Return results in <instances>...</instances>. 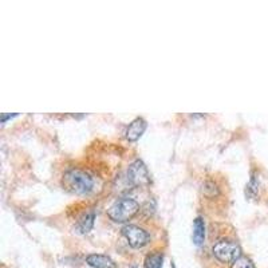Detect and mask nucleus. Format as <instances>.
<instances>
[{
    "instance_id": "423d86ee",
    "label": "nucleus",
    "mask_w": 268,
    "mask_h": 268,
    "mask_svg": "<svg viewBox=\"0 0 268 268\" xmlns=\"http://www.w3.org/2000/svg\"><path fill=\"white\" fill-rule=\"evenodd\" d=\"M146 129V121L142 118H136L133 122L129 125L126 130V138L129 141H137L141 137Z\"/></svg>"
},
{
    "instance_id": "0eeeda50",
    "label": "nucleus",
    "mask_w": 268,
    "mask_h": 268,
    "mask_svg": "<svg viewBox=\"0 0 268 268\" xmlns=\"http://www.w3.org/2000/svg\"><path fill=\"white\" fill-rule=\"evenodd\" d=\"M87 264L94 268H116L117 264L106 255H89L86 259Z\"/></svg>"
},
{
    "instance_id": "9d476101",
    "label": "nucleus",
    "mask_w": 268,
    "mask_h": 268,
    "mask_svg": "<svg viewBox=\"0 0 268 268\" xmlns=\"http://www.w3.org/2000/svg\"><path fill=\"white\" fill-rule=\"evenodd\" d=\"M164 256L163 254H150L146 256L145 259V267L146 268H161L163 267Z\"/></svg>"
},
{
    "instance_id": "f8f14e48",
    "label": "nucleus",
    "mask_w": 268,
    "mask_h": 268,
    "mask_svg": "<svg viewBox=\"0 0 268 268\" xmlns=\"http://www.w3.org/2000/svg\"><path fill=\"white\" fill-rule=\"evenodd\" d=\"M257 191H259V182H257L256 177H252L251 178V181L248 182V185H247L246 193L250 196V197H255V196L257 195Z\"/></svg>"
},
{
    "instance_id": "6e6552de",
    "label": "nucleus",
    "mask_w": 268,
    "mask_h": 268,
    "mask_svg": "<svg viewBox=\"0 0 268 268\" xmlns=\"http://www.w3.org/2000/svg\"><path fill=\"white\" fill-rule=\"evenodd\" d=\"M205 240V223L203 218H197L193 224V243L201 246Z\"/></svg>"
},
{
    "instance_id": "39448f33",
    "label": "nucleus",
    "mask_w": 268,
    "mask_h": 268,
    "mask_svg": "<svg viewBox=\"0 0 268 268\" xmlns=\"http://www.w3.org/2000/svg\"><path fill=\"white\" fill-rule=\"evenodd\" d=\"M122 233L133 248H141L145 244H148L149 242L148 232L137 227V225H125L122 228Z\"/></svg>"
},
{
    "instance_id": "7ed1b4c3",
    "label": "nucleus",
    "mask_w": 268,
    "mask_h": 268,
    "mask_svg": "<svg viewBox=\"0 0 268 268\" xmlns=\"http://www.w3.org/2000/svg\"><path fill=\"white\" fill-rule=\"evenodd\" d=\"M213 255L223 263H233L242 256V250L233 242L221 240L213 246Z\"/></svg>"
},
{
    "instance_id": "9b49d317",
    "label": "nucleus",
    "mask_w": 268,
    "mask_h": 268,
    "mask_svg": "<svg viewBox=\"0 0 268 268\" xmlns=\"http://www.w3.org/2000/svg\"><path fill=\"white\" fill-rule=\"evenodd\" d=\"M232 268H255V265L251 261V259L246 256H240L237 260L232 263Z\"/></svg>"
},
{
    "instance_id": "f03ea898",
    "label": "nucleus",
    "mask_w": 268,
    "mask_h": 268,
    "mask_svg": "<svg viewBox=\"0 0 268 268\" xmlns=\"http://www.w3.org/2000/svg\"><path fill=\"white\" fill-rule=\"evenodd\" d=\"M140 209V205L133 199H121L114 203L108 210V215L116 223H125L130 220Z\"/></svg>"
},
{
    "instance_id": "f257e3e1",
    "label": "nucleus",
    "mask_w": 268,
    "mask_h": 268,
    "mask_svg": "<svg viewBox=\"0 0 268 268\" xmlns=\"http://www.w3.org/2000/svg\"><path fill=\"white\" fill-rule=\"evenodd\" d=\"M63 185L66 189L75 195H86L91 192L94 186V180L90 174L79 169H71L67 171L63 176Z\"/></svg>"
},
{
    "instance_id": "1a4fd4ad",
    "label": "nucleus",
    "mask_w": 268,
    "mask_h": 268,
    "mask_svg": "<svg viewBox=\"0 0 268 268\" xmlns=\"http://www.w3.org/2000/svg\"><path fill=\"white\" fill-rule=\"evenodd\" d=\"M94 212H89V213L85 215L84 218L78 221V225H76L78 232H79V233H87V232H90L91 228H93V225H94Z\"/></svg>"
},
{
    "instance_id": "20e7f679",
    "label": "nucleus",
    "mask_w": 268,
    "mask_h": 268,
    "mask_svg": "<svg viewBox=\"0 0 268 268\" xmlns=\"http://www.w3.org/2000/svg\"><path fill=\"white\" fill-rule=\"evenodd\" d=\"M127 180L134 186H144L150 182L148 168L141 159H136L134 163L130 164V167L127 169Z\"/></svg>"
},
{
    "instance_id": "ddd939ff",
    "label": "nucleus",
    "mask_w": 268,
    "mask_h": 268,
    "mask_svg": "<svg viewBox=\"0 0 268 268\" xmlns=\"http://www.w3.org/2000/svg\"><path fill=\"white\" fill-rule=\"evenodd\" d=\"M210 191V195L209 196H215V195H218V186L213 184V182H205V185H204V192H205V195H208Z\"/></svg>"
}]
</instances>
